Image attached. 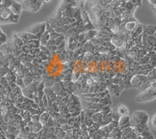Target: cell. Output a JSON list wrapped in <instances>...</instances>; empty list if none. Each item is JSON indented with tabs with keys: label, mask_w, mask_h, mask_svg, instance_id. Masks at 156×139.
<instances>
[{
	"label": "cell",
	"mask_w": 156,
	"mask_h": 139,
	"mask_svg": "<svg viewBox=\"0 0 156 139\" xmlns=\"http://www.w3.org/2000/svg\"><path fill=\"white\" fill-rule=\"evenodd\" d=\"M10 41H12L17 48H20L23 45V41L16 34H12Z\"/></svg>",
	"instance_id": "cell-12"
},
{
	"label": "cell",
	"mask_w": 156,
	"mask_h": 139,
	"mask_svg": "<svg viewBox=\"0 0 156 139\" xmlns=\"http://www.w3.org/2000/svg\"><path fill=\"white\" fill-rule=\"evenodd\" d=\"M147 80V75L144 74H136L133 75V77L129 80V83L131 87L137 88V89H142L143 85Z\"/></svg>",
	"instance_id": "cell-3"
},
{
	"label": "cell",
	"mask_w": 156,
	"mask_h": 139,
	"mask_svg": "<svg viewBox=\"0 0 156 139\" xmlns=\"http://www.w3.org/2000/svg\"><path fill=\"white\" fill-rule=\"evenodd\" d=\"M27 126L30 128V131L33 132V133H35V134H37L39 132L41 131L43 128V125L41 124V122H36V123H33V122H29L27 123Z\"/></svg>",
	"instance_id": "cell-9"
},
{
	"label": "cell",
	"mask_w": 156,
	"mask_h": 139,
	"mask_svg": "<svg viewBox=\"0 0 156 139\" xmlns=\"http://www.w3.org/2000/svg\"><path fill=\"white\" fill-rule=\"evenodd\" d=\"M21 92L25 98H27L29 99L32 100L34 98V93H33L32 91H30L27 87H24L23 88H21Z\"/></svg>",
	"instance_id": "cell-16"
},
{
	"label": "cell",
	"mask_w": 156,
	"mask_h": 139,
	"mask_svg": "<svg viewBox=\"0 0 156 139\" xmlns=\"http://www.w3.org/2000/svg\"><path fill=\"white\" fill-rule=\"evenodd\" d=\"M10 9L11 12L15 15H17V16H20V14L21 13L22 9H23V7H22V5L19 2H17L16 1H12V4H11L10 7L9 8Z\"/></svg>",
	"instance_id": "cell-6"
},
{
	"label": "cell",
	"mask_w": 156,
	"mask_h": 139,
	"mask_svg": "<svg viewBox=\"0 0 156 139\" xmlns=\"http://www.w3.org/2000/svg\"><path fill=\"white\" fill-rule=\"evenodd\" d=\"M23 44L29 45L31 48H39L40 45H40V41H39V39H34V40H30V41H23Z\"/></svg>",
	"instance_id": "cell-18"
},
{
	"label": "cell",
	"mask_w": 156,
	"mask_h": 139,
	"mask_svg": "<svg viewBox=\"0 0 156 139\" xmlns=\"http://www.w3.org/2000/svg\"><path fill=\"white\" fill-rule=\"evenodd\" d=\"M115 109L120 116L129 115V109L124 104H119Z\"/></svg>",
	"instance_id": "cell-11"
},
{
	"label": "cell",
	"mask_w": 156,
	"mask_h": 139,
	"mask_svg": "<svg viewBox=\"0 0 156 139\" xmlns=\"http://www.w3.org/2000/svg\"><path fill=\"white\" fill-rule=\"evenodd\" d=\"M149 127H151L152 130H156V112L152 115L150 119H149Z\"/></svg>",
	"instance_id": "cell-20"
},
{
	"label": "cell",
	"mask_w": 156,
	"mask_h": 139,
	"mask_svg": "<svg viewBox=\"0 0 156 139\" xmlns=\"http://www.w3.org/2000/svg\"><path fill=\"white\" fill-rule=\"evenodd\" d=\"M51 117V115L48 112V111H44V112H42L40 114V122H41V124L43 125V127L45 126V124L47 123L48 120L49 119V118Z\"/></svg>",
	"instance_id": "cell-14"
},
{
	"label": "cell",
	"mask_w": 156,
	"mask_h": 139,
	"mask_svg": "<svg viewBox=\"0 0 156 139\" xmlns=\"http://www.w3.org/2000/svg\"><path fill=\"white\" fill-rule=\"evenodd\" d=\"M112 120V112L111 111L110 112H108V114L103 116L102 120L100 123V126L101 127H104L105 125H108L111 123V121Z\"/></svg>",
	"instance_id": "cell-13"
},
{
	"label": "cell",
	"mask_w": 156,
	"mask_h": 139,
	"mask_svg": "<svg viewBox=\"0 0 156 139\" xmlns=\"http://www.w3.org/2000/svg\"><path fill=\"white\" fill-rule=\"evenodd\" d=\"M149 115L144 111L137 110L133 112L129 119V127L134 130L136 136L140 132L149 129Z\"/></svg>",
	"instance_id": "cell-1"
},
{
	"label": "cell",
	"mask_w": 156,
	"mask_h": 139,
	"mask_svg": "<svg viewBox=\"0 0 156 139\" xmlns=\"http://www.w3.org/2000/svg\"><path fill=\"white\" fill-rule=\"evenodd\" d=\"M129 119H130V116H129V115L120 116L119 120H118L119 128H120L121 130H123V129L129 127Z\"/></svg>",
	"instance_id": "cell-5"
},
{
	"label": "cell",
	"mask_w": 156,
	"mask_h": 139,
	"mask_svg": "<svg viewBox=\"0 0 156 139\" xmlns=\"http://www.w3.org/2000/svg\"><path fill=\"white\" fill-rule=\"evenodd\" d=\"M99 105H101V107L106 106V105H111V98L109 96V94H108L105 98H101L99 99V102H98Z\"/></svg>",
	"instance_id": "cell-19"
},
{
	"label": "cell",
	"mask_w": 156,
	"mask_h": 139,
	"mask_svg": "<svg viewBox=\"0 0 156 139\" xmlns=\"http://www.w3.org/2000/svg\"><path fill=\"white\" fill-rule=\"evenodd\" d=\"M156 99V87H148L143 90L140 94L136 97L135 101L137 103H144V102H152Z\"/></svg>",
	"instance_id": "cell-2"
},
{
	"label": "cell",
	"mask_w": 156,
	"mask_h": 139,
	"mask_svg": "<svg viewBox=\"0 0 156 139\" xmlns=\"http://www.w3.org/2000/svg\"><path fill=\"white\" fill-rule=\"evenodd\" d=\"M30 119H31V122H33V123L40 122V115L39 114L31 115V116H30Z\"/></svg>",
	"instance_id": "cell-22"
},
{
	"label": "cell",
	"mask_w": 156,
	"mask_h": 139,
	"mask_svg": "<svg viewBox=\"0 0 156 139\" xmlns=\"http://www.w3.org/2000/svg\"><path fill=\"white\" fill-rule=\"evenodd\" d=\"M143 34L146 36H153L156 32V26L154 25H142Z\"/></svg>",
	"instance_id": "cell-10"
},
{
	"label": "cell",
	"mask_w": 156,
	"mask_h": 139,
	"mask_svg": "<svg viewBox=\"0 0 156 139\" xmlns=\"http://www.w3.org/2000/svg\"><path fill=\"white\" fill-rule=\"evenodd\" d=\"M45 25H46V23H44V22L36 23V24L29 27L27 30V31L32 33L33 34L37 36L38 39H40L41 34L45 31Z\"/></svg>",
	"instance_id": "cell-4"
},
{
	"label": "cell",
	"mask_w": 156,
	"mask_h": 139,
	"mask_svg": "<svg viewBox=\"0 0 156 139\" xmlns=\"http://www.w3.org/2000/svg\"><path fill=\"white\" fill-rule=\"evenodd\" d=\"M20 49H21V51L23 52V53H25V54H30V50H31V48H30V47L29 46V45H25V44H23V45L21 47V48H20Z\"/></svg>",
	"instance_id": "cell-21"
},
{
	"label": "cell",
	"mask_w": 156,
	"mask_h": 139,
	"mask_svg": "<svg viewBox=\"0 0 156 139\" xmlns=\"http://www.w3.org/2000/svg\"><path fill=\"white\" fill-rule=\"evenodd\" d=\"M50 1H51V0H42V2H45V3H48V2H50Z\"/></svg>",
	"instance_id": "cell-26"
},
{
	"label": "cell",
	"mask_w": 156,
	"mask_h": 139,
	"mask_svg": "<svg viewBox=\"0 0 156 139\" xmlns=\"http://www.w3.org/2000/svg\"><path fill=\"white\" fill-rule=\"evenodd\" d=\"M34 76L32 75V73H30V72L27 73V74L25 75L24 77H23V82L26 87H28V86L31 84L32 82L34 81Z\"/></svg>",
	"instance_id": "cell-15"
},
{
	"label": "cell",
	"mask_w": 156,
	"mask_h": 139,
	"mask_svg": "<svg viewBox=\"0 0 156 139\" xmlns=\"http://www.w3.org/2000/svg\"><path fill=\"white\" fill-rule=\"evenodd\" d=\"M84 123L87 125V127H89V126H90V125L92 124L93 121H92V119H91V117L86 115L85 119H84Z\"/></svg>",
	"instance_id": "cell-23"
},
{
	"label": "cell",
	"mask_w": 156,
	"mask_h": 139,
	"mask_svg": "<svg viewBox=\"0 0 156 139\" xmlns=\"http://www.w3.org/2000/svg\"><path fill=\"white\" fill-rule=\"evenodd\" d=\"M44 94L46 95L47 98H48V104H49V106L51 105V104L53 102L54 100L56 98V94L54 92L53 90L51 89V87H44Z\"/></svg>",
	"instance_id": "cell-7"
},
{
	"label": "cell",
	"mask_w": 156,
	"mask_h": 139,
	"mask_svg": "<svg viewBox=\"0 0 156 139\" xmlns=\"http://www.w3.org/2000/svg\"><path fill=\"white\" fill-rule=\"evenodd\" d=\"M15 139H25V138H23V137H21V136L18 135V136H16V138H15Z\"/></svg>",
	"instance_id": "cell-25"
},
{
	"label": "cell",
	"mask_w": 156,
	"mask_h": 139,
	"mask_svg": "<svg viewBox=\"0 0 156 139\" xmlns=\"http://www.w3.org/2000/svg\"><path fill=\"white\" fill-rule=\"evenodd\" d=\"M91 119H92L93 123H99L101 122L103 118V115L101 112H94V114L91 115Z\"/></svg>",
	"instance_id": "cell-17"
},
{
	"label": "cell",
	"mask_w": 156,
	"mask_h": 139,
	"mask_svg": "<svg viewBox=\"0 0 156 139\" xmlns=\"http://www.w3.org/2000/svg\"><path fill=\"white\" fill-rule=\"evenodd\" d=\"M18 36H19L23 41H30V40H34V39H38L37 37V36L33 34L32 33L28 32L27 30H25L23 32H20V33H17Z\"/></svg>",
	"instance_id": "cell-8"
},
{
	"label": "cell",
	"mask_w": 156,
	"mask_h": 139,
	"mask_svg": "<svg viewBox=\"0 0 156 139\" xmlns=\"http://www.w3.org/2000/svg\"><path fill=\"white\" fill-rule=\"evenodd\" d=\"M2 121H3V118H2V116H0V123H2Z\"/></svg>",
	"instance_id": "cell-27"
},
{
	"label": "cell",
	"mask_w": 156,
	"mask_h": 139,
	"mask_svg": "<svg viewBox=\"0 0 156 139\" xmlns=\"http://www.w3.org/2000/svg\"><path fill=\"white\" fill-rule=\"evenodd\" d=\"M110 124L112 125V127H113V128H116V127H119V123H118V120H114V119H112V121H111V123H110Z\"/></svg>",
	"instance_id": "cell-24"
}]
</instances>
